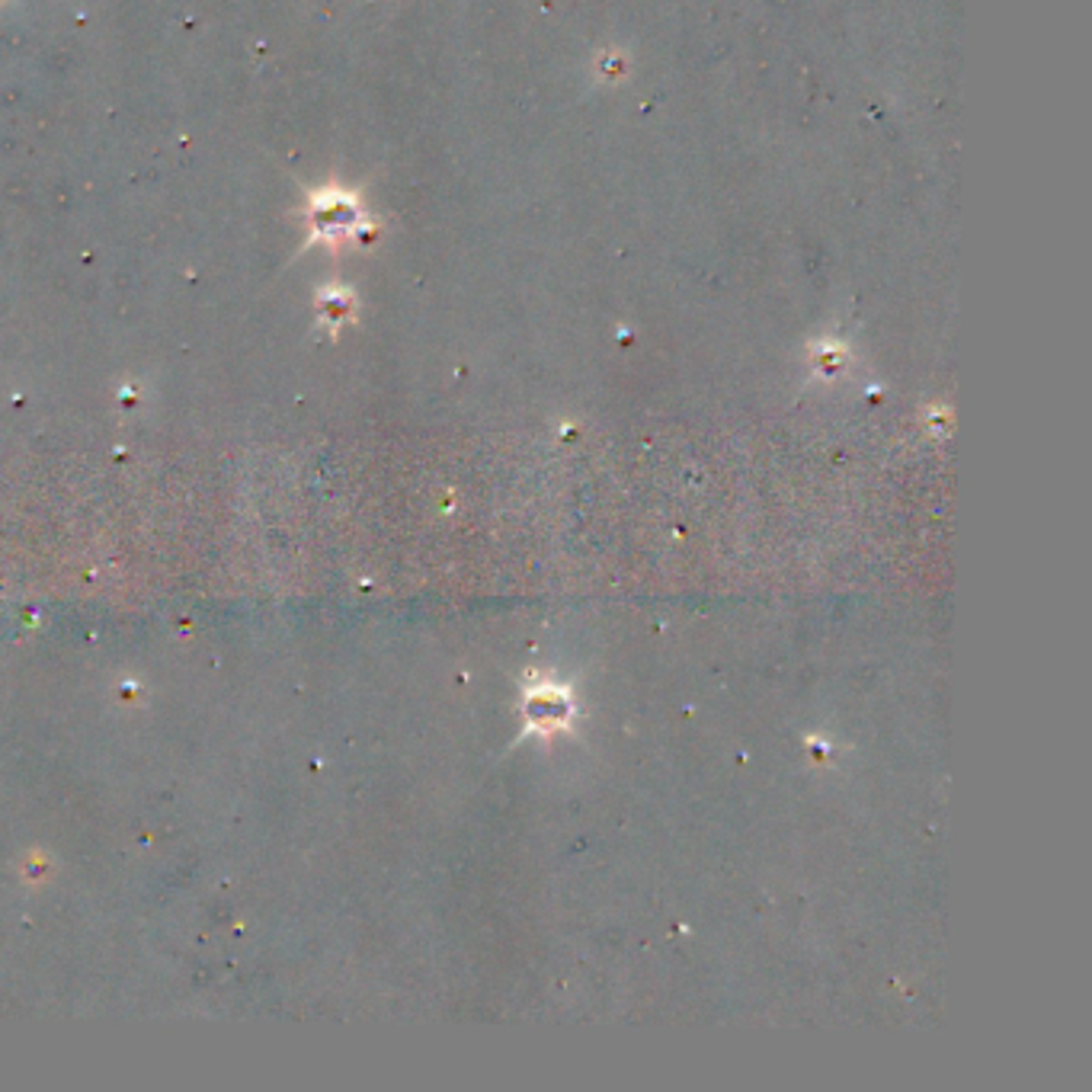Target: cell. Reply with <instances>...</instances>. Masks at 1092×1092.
<instances>
[{"mask_svg": "<svg viewBox=\"0 0 1092 1092\" xmlns=\"http://www.w3.org/2000/svg\"><path fill=\"white\" fill-rule=\"evenodd\" d=\"M317 308H321V317H327L330 324H340L353 314V295L346 289H324L317 295Z\"/></svg>", "mask_w": 1092, "mask_h": 1092, "instance_id": "2", "label": "cell"}, {"mask_svg": "<svg viewBox=\"0 0 1092 1092\" xmlns=\"http://www.w3.org/2000/svg\"><path fill=\"white\" fill-rule=\"evenodd\" d=\"M311 238L340 244L350 238H359L366 231V212L359 209L356 195L343 189H321L311 199Z\"/></svg>", "mask_w": 1092, "mask_h": 1092, "instance_id": "1", "label": "cell"}]
</instances>
